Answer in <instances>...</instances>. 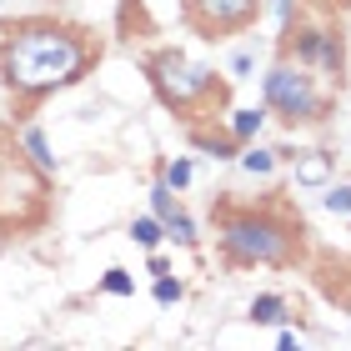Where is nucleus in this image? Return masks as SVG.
<instances>
[{
	"label": "nucleus",
	"mask_w": 351,
	"mask_h": 351,
	"mask_svg": "<svg viewBox=\"0 0 351 351\" xmlns=\"http://www.w3.org/2000/svg\"><path fill=\"white\" fill-rule=\"evenodd\" d=\"M95 60H101V40L86 25L30 15V21H10L0 36V86L10 90L15 110L25 116L51 90L75 86Z\"/></svg>",
	"instance_id": "f257e3e1"
},
{
	"label": "nucleus",
	"mask_w": 351,
	"mask_h": 351,
	"mask_svg": "<svg viewBox=\"0 0 351 351\" xmlns=\"http://www.w3.org/2000/svg\"><path fill=\"white\" fill-rule=\"evenodd\" d=\"M211 221L231 266H296L306 251V226L281 201H261V206L216 201Z\"/></svg>",
	"instance_id": "f03ea898"
},
{
	"label": "nucleus",
	"mask_w": 351,
	"mask_h": 351,
	"mask_svg": "<svg viewBox=\"0 0 351 351\" xmlns=\"http://www.w3.org/2000/svg\"><path fill=\"white\" fill-rule=\"evenodd\" d=\"M141 71H146L151 90L161 95V106L176 110L186 125H201L206 116H216L221 106H226L231 86L216 81V71L196 66L186 51H176V45H161V51H151L141 60Z\"/></svg>",
	"instance_id": "7ed1b4c3"
},
{
	"label": "nucleus",
	"mask_w": 351,
	"mask_h": 351,
	"mask_svg": "<svg viewBox=\"0 0 351 351\" xmlns=\"http://www.w3.org/2000/svg\"><path fill=\"white\" fill-rule=\"evenodd\" d=\"M261 95H266V110H271L281 125H291V131L322 125V121L331 116V101L316 90L311 66H296L291 56H281L276 66L261 75Z\"/></svg>",
	"instance_id": "20e7f679"
},
{
	"label": "nucleus",
	"mask_w": 351,
	"mask_h": 351,
	"mask_svg": "<svg viewBox=\"0 0 351 351\" xmlns=\"http://www.w3.org/2000/svg\"><path fill=\"white\" fill-rule=\"evenodd\" d=\"M261 10H266V0H181L186 25L196 30L201 40H211V45L251 30Z\"/></svg>",
	"instance_id": "39448f33"
},
{
	"label": "nucleus",
	"mask_w": 351,
	"mask_h": 351,
	"mask_svg": "<svg viewBox=\"0 0 351 351\" xmlns=\"http://www.w3.org/2000/svg\"><path fill=\"white\" fill-rule=\"evenodd\" d=\"M316 71H326L331 81L346 75V36H341V25H322V60H316Z\"/></svg>",
	"instance_id": "423d86ee"
},
{
	"label": "nucleus",
	"mask_w": 351,
	"mask_h": 351,
	"mask_svg": "<svg viewBox=\"0 0 351 351\" xmlns=\"http://www.w3.org/2000/svg\"><path fill=\"white\" fill-rule=\"evenodd\" d=\"M266 116H271L266 106H241V110H231L226 131H231V136H236V141H241V146H246V141H256V136H261V125H266Z\"/></svg>",
	"instance_id": "0eeeda50"
},
{
	"label": "nucleus",
	"mask_w": 351,
	"mask_h": 351,
	"mask_svg": "<svg viewBox=\"0 0 351 351\" xmlns=\"http://www.w3.org/2000/svg\"><path fill=\"white\" fill-rule=\"evenodd\" d=\"M251 322H256V326H276V322H286V296L261 291L256 301H251Z\"/></svg>",
	"instance_id": "6e6552de"
},
{
	"label": "nucleus",
	"mask_w": 351,
	"mask_h": 351,
	"mask_svg": "<svg viewBox=\"0 0 351 351\" xmlns=\"http://www.w3.org/2000/svg\"><path fill=\"white\" fill-rule=\"evenodd\" d=\"M236 161H241V171H251V176H271V171H276V151H266V146H256V141H246Z\"/></svg>",
	"instance_id": "1a4fd4ad"
},
{
	"label": "nucleus",
	"mask_w": 351,
	"mask_h": 351,
	"mask_svg": "<svg viewBox=\"0 0 351 351\" xmlns=\"http://www.w3.org/2000/svg\"><path fill=\"white\" fill-rule=\"evenodd\" d=\"M21 141H25V156H30V161H36L45 176H51V171H56V156H51V141H45V131H40V125H30Z\"/></svg>",
	"instance_id": "9d476101"
},
{
	"label": "nucleus",
	"mask_w": 351,
	"mask_h": 351,
	"mask_svg": "<svg viewBox=\"0 0 351 351\" xmlns=\"http://www.w3.org/2000/svg\"><path fill=\"white\" fill-rule=\"evenodd\" d=\"M131 241H136V246H146V251H156V246L166 241L161 216H136V221H131Z\"/></svg>",
	"instance_id": "9b49d317"
},
{
	"label": "nucleus",
	"mask_w": 351,
	"mask_h": 351,
	"mask_svg": "<svg viewBox=\"0 0 351 351\" xmlns=\"http://www.w3.org/2000/svg\"><path fill=\"white\" fill-rule=\"evenodd\" d=\"M326 176H331V156L326 151H306V161L296 166V181L301 186H322Z\"/></svg>",
	"instance_id": "f8f14e48"
},
{
	"label": "nucleus",
	"mask_w": 351,
	"mask_h": 351,
	"mask_svg": "<svg viewBox=\"0 0 351 351\" xmlns=\"http://www.w3.org/2000/svg\"><path fill=\"white\" fill-rule=\"evenodd\" d=\"M161 226H166V236H171V241H181V246H196V241H201V236H196V221H191V216L181 211V206H176V211L161 221Z\"/></svg>",
	"instance_id": "ddd939ff"
},
{
	"label": "nucleus",
	"mask_w": 351,
	"mask_h": 351,
	"mask_svg": "<svg viewBox=\"0 0 351 351\" xmlns=\"http://www.w3.org/2000/svg\"><path fill=\"white\" fill-rule=\"evenodd\" d=\"M101 291L106 296H136V276L125 266H110L106 276H101Z\"/></svg>",
	"instance_id": "4468645a"
},
{
	"label": "nucleus",
	"mask_w": 351,
	"mask_h": 351,
	"mask_svg": "<svg viewBox=\"0 0 351 351\" xmlns=\"http://www.w3.org/2000/svg\"><path fill=\"white\" fill-rule=\"evenodd\" d=\"M322 206H326L331 216H351V181H341V186H326Z\"/></svg>",
	"instance_id": "2eb2a0df"
},
{
	"label": "nucleus",
	"mask_w": 351,
	"mask_h": 351,
	"mask_svg": "<svg viewBox=\"0 0 351 351\" xmlns=\"http://www.w3.org/2000/svg\"><path fill=\"white\" fill-rule=\"evenodd\" d=\"M176 206H181V201H176V191L166 186V176H161V181H156V186H151V211H156V216H161V221H166V216L176 211Z\"/></svg>",
	"instance_id": "dca6fc26"
},
{
	"label": "nucleus",
	"mask_w": 351,
	"mask_h": 351,
	"mask_svg": "<svg viewBox=\"0 0 351 351\" xmlns=\"http://www.w3.org/2000/svg\"><path fill=\"white\" fill-rule=\"evenodd\" d=\"M191 176H196V171H191V161H186V156H176V161L166 166V186H171V191H186Z\"/></svg>",
	"instance_id": "f3484780"
},
{
	"label": "nucleus",
	"mask_w": 351,
	"mask_h": 351,
	"mask_svg": "<svg viewBox=\"0 0 351 351\" xmlns=\"http://www.w3.org/2000/svg\"><path fill=\"white\" fill-rule=\"evenodd\" d=\"M181 296H186V286H181V281H171V276H156V301H161V306H176Z\"/></svg>",
	"instance_id": "a211bd4d"
},
{
	"label": "nucleus",
	"mask_w": 351,
	"mask_h": 351,
	"mask_svg": "<svg viewBox=\"0 0 351 351\" xmlns=\"http://www.w3.org/2000/svg\"><path fill=\"white\" fill-rule=\"evenodd\" d=\"M271 15H276V21H281V30H286V25L296 21V0H271Z\"/></svg>",
	"instance_id": "6ab92c4d"
},
{
	"label": "nucleus",
	"mask_w": 351,
	"mask_h": 351,
	"mask_svg": "<svg viewBox=\"0 0 351 351\" xmlns=\"http://www.w3.org/2000/svg\"><path fill=\"white\" fill-rule=\"evenodd\" d=\"M251 66H256V60H251V51H241V56L231 60V75H236V81H241V75H251Z\"/></svg>",
	"instance_id": "aec40b11"
},
{
	"label": "nucleus",
	"mask_w": 351,
	"mask_h": 351,
	"mask_svg": "<svg viewBox=\"0 0 351 351\" xmlns=\"http://www.w3.org/2000/svg\"><path fill=\"white\" fill-rule=\"evenodd\" d=\"M326 5H346V0H326Z\"/></svg>",
	"instance_id": "412c9836"
},
{
	"label": "nucleus",
	"mask_w": 351,
	"mask_h": 351,
	"mask_svg": "<svg viewBox=\"0 0 351 351\" xmlns=\"http://www.w3.org/2000/svg\"><path fill=\"white\" fill-rule=\"evenodd\" d=\"M346 221H351V216H346Z\"/></svg>",
	"instance_id": "4be33fe9"
}]
</instances>
